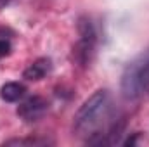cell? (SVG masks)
<instances>
[{"label":"cell","mask_w":149,"mask_h":147,"mask_svg":"<svg viewBox=\"0 0 149 147\" xmlns=\"http://www.w3.org/2000/svg\"><path fill=\"white\" fill-rule=\"evenodd\" d=\"M111 111V97L108 90L94 92L76 111L73 118V132L76 135H97L102 123L109 118Z\"/></svg>","instance_id":"1"},{"label":"cell","mask_w":149,"mask_h":147,"mask_svg":"<svg viewBox=\"0 0 149 147\" xmlns=\"http://www.w3.org/2000/svg\"><path fill=\"white\" fill-rule=\"evenodd\" d=\"M14 0H0V9H3V7H7L9 3H12Z\"/></svg>","instance_id":"9"},{"label":"cell","mask_w":149,"mask_h":147,"mask_svg":"<svg viewBox=\"0 0 149 147\" xmlns=\"http://www.w3.org/2000/svg\"><path fill=\"white\" fill-rule=\"evenodd\" d=\"M49 111V102L47 99L40 97V95H33V97H28L24 102L19 104L17 107V116L23 119V121H38L45 112Z\"/></svg>","instance_id":"4"},{"label":"cell","mask_w":149,"mask_h":147,"mask_svg":"<svg viewBox=\"0 0 149 147\" xmlns=\"http://www.w3.org/2000/svg\"><path fill=\"white\" fill-rule=\"evenodd\" d=\"M10 50H12L10 42H7V40H0V59L5 57V55H9Z\"/></svg>","instance_id":"8"},{"label":"cell","mask_w":149,"mask_h":147,"mask_svg":"<svg viewBox=\"0 0 149 147\" xmlns=\"http://www.w3.org/2000/svg\"><path fill=\"white\" fill-rule=\"evenodd\" d=\"M121 92L128 101H135L149 92V49L127 64L121 74Z\"/></svg>","instance_id":"2"},{"label":"cell","mask_w":149,"mask_h":147,"mask_svg":"<svg viewBox=\"0 0 149 147\" xmlns=\"http://www.w3.org/2000/svg\"><path fill=\"white\" fill-rule=\"evenodd\" d=\"M78 42L74 47V57L81 66H88L94 59L97 47V31L88 17H81L78 23Z\"/></svg>","instance_id":"3"},{"label":"cell","mask_w":149,"mask_h":147,"mask_svg":"<svg viewBox=\"0 0 149 147\" xmlns=\"http://www.w3.org/2000/svg\"><path fill=\"white\" fill-rule=\"evenodd\" d=\"M37 146V144H47V140H35V139H14V140H9L5 142V146Z\"/></svg>","instance_id":"7"},{"label":"cell","mask_w":149,"mask_h":147,"mask_svg":"<svg viewBox=\"0 0 149 147\" xmlns=\"http://www.w3.org/2000/svg\"><path fill=\"white\" fill-rule=\"evenodd\" d=\"M24 95H26V87L17 81H9V83L2 85V88H0V97L5 102H17Z\"/></svg>","instance_id":"6"},{"label":"cell","mask_w":149,"mask_h":147,"mask_svg":"<svg viewBox=\"0 0 149 147\" xmlns=\"http://www.w3.org/2000/svg\"><path fill=\"white\" fill-rule=\"evenodd\" d=\"M52 69V61L49 57H40L37 61H33L23 73V78L30 80V81H38L42 78H45Z\"/></svg>","instance_id":"5"}]
</instances>
